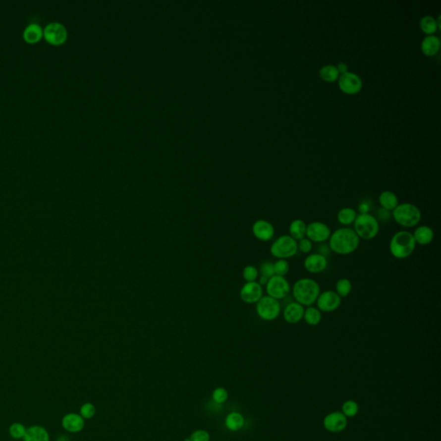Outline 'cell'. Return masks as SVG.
<instances>
[{"instance_id": "1", "label": "cell", "mask_w": 441, "mask_h": 441, "mask_svg": "<svg viewBox=\"0 0 441 441\" xmlns=\"http://www.w3.org/2000/svg\"><path fill=\"white\" fill-rule=\"evenodd\" d=\"M331 252L339 255H349L359 248L360 239L351 227H340L333 231L330 238Z\"/></svg>"}, {"instance_id": "2", "label": "cell", "mask_w": 441, "mask_h": 441, "mask_svg": "<svg viewBox=\"0 0 441 441\" xmlns=\"http://www.w3.org/2000/svg\"><path fill=\"white\" fill-rule=\"evenodd\" d=\"M291 291L294 301L303 307H310L316 303L321 293V288L316 280L303 277L295 282Z\"/></svg>"}, {"instance_id": "3", "label": "cell", "mask_w": 441, "mask_h": 441, "mask_svg": "<svg viewBox=\"0 0 441 441\" xmlns=\"http://www.w3.org/2000/svg\"><path fill=\"white\" fill-rule=\"evenodd\" d=\"M388 247L393 257L404 260L415 252L416 243L411 232L401 230L392 236Z\"/></svg>"}, {"instance_id": "4", "label": "cell", "mask_w": 441, "mask_h": 441, "mask_svg": "<svg viewBox=\"0 0 441 441\" xmlns=\"http://www.w3.org/2000/svg\"><path fill=\"white\" fill-rule=\"evenodd\" d=\"M392 217L395 222L407 228L418 226L422 220V211L415 204L410 203L399 204L392 211Z\"/></svg>"}, {"instance_id": "5", "label": "cell", "mask_w": 441, "mask_h": 441, "mask_svg": "<svg viewBox=\"0 0 441 441\" xmlns=\"http://www.w3.org/2000/svg\"><path fill=\"white\" fill-rule=\"evenodd\" d=\"M360 240H371L379 234L380 225L378 218L369 213L359 214L352 228Z\"/></svg>"}, {"instance_id": "6", "label": "cell", "mask_w": 441, "mask_h": 441, "mask_svg": "<svg viewBox=\"0 0 441 441\" xmlns=\"http://www.w3.org/2000/svg\"><path fill=\"white\" fill-rule=\"evenodd\" d=\"M271 254L277 260H288L296 255L297 241L289 234H283L274 240L270 247Z\"/></svg>"}, {"instance_id": "7", "label": "cell", "mask_w": 441, "mask_h": 441, "mask_svg": "<svg viewBox=\"0 0 441 441\" xmlns=\"http://www.w3.org/2000/svg\"><path fill=\"white\" fill-rule=\"evenodd\" d=\"M256 312L260 319L271 322L276 320L281 313V303L269 296H263L256 303Z\"/></svg>"}, {"instance_id": "8", "label": "cell", "mask_w": 441, "mask_h": 441, "mask_svg": "<svg viewBox=\"0 0 441 441\" xmlns=\"http://www.w3.org/2000/svg\"><path fill=\"white\" fill-rule=\"evenodd\" d=\"M266 290L267 296L279 301L286 298L290 295L291 286L289 281L284 276L274 275L268 280V283L266 285Z\"/></svg>"}, {"instance_id": "9", "label": "cell", "mask_w": 441, "mask_h": 441, "mask_svg": "<svg viewBox=\"0 0 441 441\" xmlns=\"http://www.w3.org/2000/svg\"><path fill=\"white\" fill-rule=\"evenodd\" d=\"M316 303L321 312H333L341 305V297L333 290H325L320 293Z\"/></svg>"}, {"instance_id": "10", "label": "cell", "mask_w": 441, "mask_h": 441, "mask_svg": "<svg viewBox=\"0 0 441 441\" xmlns=\"http://www.w3.org/2000/svg\"><path fill=\"white\" fill-rule=\"evenodd\" d=\"M332 234L330 227L323 221H312L307 225L306 238L316 243H324Z\"/></svg>"}, {"instance_id": "11", "label": "cell", "mask_w": 441, "mask_h": 441, "mask_svg": "<svg viewBox=\"0 0 441 441\" xmlns=\"http://www.w3.org/2000/svg\"><path fill=\"white\" fill-rule=\"evenodd\" d=\"M43 36L47 42L53 45H60L67 38V31L62 23L52 22L49 23L43 30Z\"/></svg>"}, {"instance_id": "12", "label": "cell", "mask_w": 441, "mask_h": 441, "mask_svg": "<svg viewBox=\"0 0 441 441\" xmlns=\"http://www.w3.org/2000/svg\"><path fill=\"white\" fill-rule=\"evenodd\" d=\"M339 86L346 94H356L362 89V80L355 73H343L339 77Z\"/></svg>"}, {"instance_id": "13", "label": "cell", "mask_w": 441, "mask_h": 441, "mask_svg": "<svg viewBox=\"0 0 441 441\" xmlns=\"http://www.w3.org/2000/svg\"><path fill=\"white\" fill-rule=\"evenodd\" d=\"M240 296L245 303H257L263 296V287L257 281L247 282L241 288Z\"/></svg>"}, {"instance_id": "14", "label": "cell", "mask_w": 441, "mask_h": 441, "mask_svg": "<svg viewBox=\"0 0 441 441\" xmlns=\"http://www.w3.org/2000/svg\"><path fill=\"white\" fill-rule=\"evenodd\" d=\"M329 262L325 256L318 253L310 254L303 261V267L310 274H318L326 270Z\"/></svg>"}, {"instance_id": "15", "label": "cell", "mask_w": 441, "mask_h": 441, "mask_svg": "<svg viewBox=\"0 0 441 441\" xmlns=\"http://www.w3.org/2000/svg\"><path fill=\"white\" fill-rule=\"evenodd\" d=\"M252 232L258 240L261 241H269L274 238L275 228L270 221L266 220H258L253 224Z\"/></svg>"}, {"instance_id": "16", "label": "cell", "mask_w": 441, "mask_h": 441, "mask_svg": "<svg viewBox=\"0 0 441 441\" xmlns=\"http://www.w3.org/2000/svg\"><path fill=\"white\" fill-rule=\"evenodd\" d=\"M305 308L296 301H291L283 309V319L289 324H296L303 319Z\"/></svg>"}, {"instance_id": "17", "label": "cell", "mask_w": 441, "mask_h": 441, "mask_svg": "<svg viewBox=\"0 0 441 441\" xmlns=\"http://www.w3.org/2000/svg\"><path fill=\"white\" fill-rule=\"evenodd\" d=\"M347 420L346 415L341 412H333L327 415L324 419V427L332 433L341 432L346 428Z\"/></svg>"}, {"instance_id": "18", "label": "cell", "mask_w": 441, "mask_h": 441, "mask_svg": "<svg viewBox=\"0 0 441 441\" xmlns=\"http://www.w3.org/2000/svg\"><path fill=\"white\" fill-rule=\"evenodd\" d=\"M412 234L416 245L418 244L421 246H428L435 239V232L432 227H428L427 225L418 226Z\"/></svg>"}, {"instance_id": "19", "label": "cell", "mask_w": 441, "mask_h": 441, "mask_svg": "<svg viewBox=\"0 0 441 441\" xmlns=\"http://www.w3.org/2000/svg\"><path fill=\"white\" fill-rule=\"evenodd\" d=\"M85 426V422L81 415L77 414H68L62 419V427L69 433H78L81 431Z\"/></svg>"}, {"instance_id": "20", "label": "cell", "mask_w": 441, "mask_h": 441, "mask_svg": "<svg viewBox=\"0 0 441 441\" xmlns=\"http://www.w3.org/2000/svg\"><path fill=\"white\" fill-rule=\"evenodd\" d=\"M422 51L425 55L434 56L438 53L441 48V40L438 37L431 35L424 38L422 43Z\"/></svg>"}, {"instance_id": "21", "label": "cell", "mask_w": 441, "mask_h": 441, "mask_svg": "<svg viewBox=\"0 0 441 441\" xmlns=\"http://www.w3.org/2000/svg\"><path fill=\"white\" fill-rule=\"evenodd\" d=\"M50 435L45 428L41 426H32L28 428L24 441H50Z\"/></svg>"}, {"instance_id": "22", "label": "cell", "mask_w": 441, "mask_h": 441, "mask_svg": "<svg viewBox=\"0 0 441 441\" xmlns=\"http://www.w3.org/2000/svg\"><path fill=\"white\" fill-rule=\"evenodd\" d=\"M379 201L383 210L387 211H394L399 204L396 195L390 191H383L379 196Z\"/></svg>"}, {"instance_id": "23", "label": "cell", "mask_w": 441, "mask_h": 441, "mask_svg": "<svg viewBox=\"0 0 441 441\" xmlns=\"http://www.w3.org/2000/svg\"><path fill=\"white\" fill-rule=\"evenodd\" d=\"M307 224L302 219L292 220L289 227V235L296 241L306 237Z\"/></svg>"}, {"instance_id": "24", "label": "cell", "mask_w": 441, "mask_h": 441, "mask_svg": "<svg viewBox=\"0 0 441 441\" xmlns=\"http://www.w3.org/2000/svg\"><path fill=\"white\" fill-rule=\"evenodd\" d=\"M23 36L27 43H36L42 39L43 30L38 23H30L25 28Z\"/></svg>"}, {"instance_id": "25", "label": "cell", "mask_w": 441, "mask_h": 441, "mask_svg": "<svg viewBox=\"0 0 441 441\" xmlns=\"http://www.w3.org/2000/svg\"><path fill=\"white\" fill-rule=\"evenodd\" d=\"M358 215L357 211L352 208H343L337 214V220L344 227H348L354 223Z\"/></svg>"}, {"instance_id": "26", "label": "cell", "mask_w": 441, "mask_h": 441, "mask_svg": "<svg viewBox=\"0 0 441 441\" xmlns=\"http://www.w3.org/2000/svg\"><path fill=\"white\" fill-rule=\"evenodd\" d=\"M323 319V315L316 307H307L304 310L303 320L304 322L310 326H317L319 325Z\"/></svg>"}, {"instance_id": "27", "label": "cell", "mask_w": 441, "mask_h": 441, "mask_svg": "<svg viewBox=\"0 0 441 441\" xmlns=\"http://www.w3.org/2000/svg\"><path fill=\"white\" fill-rule=\"evenodd\" d=\"M339 71L337 69V67L334 66H325L322 67V69L320 70V76L322 79L326 82H334L338 78H339Z\"/></svg>"}, {"instance_id": "28", "label": "cell", "mask_w": 441, "mask_h": 441, "mask_svg": "<svg viewBox=\"0 0 441 441\" xmlns=\"http://www.w3.org/2000/svg\"><path fill=\"white\" fill-rule=\"evenodd\" d=\"M352 283L348 278H340L337 281L335 285V292L338 294L341 298L346 297L352 292Z\"/></svg>"}, {"instance_id": "29", "label": "cell", "mask_w": 441, "mask_h": 441, "mask_svg": "<svg viewBox=\"0 0 441 441\" xmlns=\"http://www.w3.org/2000/svg\"><path fill=\"white\" fill-rule=\"evenodd\" d=\"M420 26H421L422 31L424 33L428 34L429 36L435 34L438 29L436 20L431 16H426L423 17L420 22Z\"/></svg>"}, {"instance_id": "30", "label": "cell", "mask_w": 441, "mask_h": 441, "mask_svg": "<svg viewBox=\"0 0 441 441\" xmlns=\"http://www.w3.org/2000/svg\"><path fill=\"white\" fill-rule=\"evenodd\" d=\"M244 419L238 413H232L226 419V426L230 430L236 431L243 427Z\"/></svg>"}, {"instance_id": "31", "label": "cell", "mask_w": 441, "mask_h": 441, "mask_svg": "<svg viewBox=\"0 0 441 441\" xmlns=\"http://www.w3.org/2000/svg\"><path fill=\"white\" fill-rule=\"evenodd\" d=\"M274 269L276 276H285L290 271V264L287 260H277L274 263Z\"/></svg>"}, {"instance_id": "32", "label": "cell", "mask_w": 441, "mask_h": 441, "mask_svg": "<svg viewBox=\"0 0 441 441\" xmlns=\"http://www.w3.org/2000/svg\"><path fill=\"white\" fill-rule=\"evenodd\" d=\"M26 428L23 424L18 423V422L13 423L10 426V429H9L10 436L16 440L24 438V436L26 435Z\"/></svg>"}, {"instance_id": "33", "label": "cell", "mask_w": 441, "mask_h": 441, "mask_svg": "<svg viewBox=\"0 0 441 441\" xmlns=\"http://www.w3.org/2000/svg\"><path fill=\"white\" fill-rule=\"evenodd\" d=\"M242 276L247 282H254L259 277V270L254 266H247L243 269Z\"/></svg>"}, {"instance_id": "34", "label": "cell", "mask_w": 441, "mask_h": 441, "mask_svg": "<svg viewBox=\"0 0 441 441\" xmlns=\"http://www.w3.org/2000/svg\"><path fill=\"white\" fill-rule=\"evenodd\" d=\"M359 412V406L353 401H347L342 406V413L346 416L353 417Z\"/></svg>"}, {"instance_id": "35", "label": "cell", "mask_w": 441, "mask_h": 441, "mask_svg": "<svg viewBox=\"0 0 441 441\" xmlns=\"http://www.w3.org/2000/svg\"><path fill=\"white\" fill-rule=\"evenodd\" d=\"M259 274H260V276H266L267 278H271L272 276H274L275 275L274 274V263L270 262V261L264 262L260 266Z\"/></svg>"}, {"instance_id": "36", "label": "cell", "mask_w": 441, "mask_h": 441, "mask_svg": "<svg viewBox=\"0 0 441 441\" xmlns=\"http://www.w3.org/2000/svg\"><path fill=\"white\" fill-rule=\"evenodd\" d=\"M313 249V242L308 238H303L297 241V250L303 254H310Z\"/></svg>"}, {"instance_id": "37", "label": "cell", "mask_w": 441, "mask_h": 441, "mask_svg": "<svg viewBox=\"0 0 441 441\" xmlns=\"http://www.w3.org/2000/svg\"><path fill=\"white\" fill-rule=\"evenodd\" d=\"M95 407L92 403H86L80 408V415L83 418L91 419L95 415Z\"/></svg>"}, {"instance_id": "38", "label": "cell", "mask_w": 441, "mask_h": 441, "mask_svg": "<svg viewBox=\"0 0 441 441\" xmlns=\"http://www.w3.org/2000/svg\"><path fill=\"white\" fill-rule=\"evenodd\" d=\"M227 398V392L226 389L222 388H217L213 393V399L216 402L221 403L224 402Z\"/></svg>"}, {"instance_id": "39", "label": "cell", "mask_w": 441, "mask_h": 441, "mask_svg": "<svg viewBox=\"0 0 441 441\" xmlns=\"http://www.w3.org/2000/svg\"><path fill=\"white\" fill-rule=\"evenodd\" d=\"M191 440V441H210V435L207 432L199 430V431L195 432L194 434H192Z\"/></svg>"}, {"instance_id": "40", "label": "cell", "mask_w": 441, "mask_h": 441, "mask_svg": "<svg viewBox=\"0 0 441 441\" xmlns=\"http://www.w3.org/2000/svg\"><path fill=\"white\" fill-rule=\"evenodd\" d=\"M330 252H331V250H330V246L327 245V244L321 243L318 248H317V253L322 254L325 257H327L330 254Z\"/></svg>"}, {"instance_id": "41", "label": "cell", "mask_w": 441, "mask_h": 441, "mask_svg": "<svg viewBox=\"0 0 441 441\" xmlns=\"http://www.w3.org/2000/svg\"><path fill=\"white\" fill-rule=\"evenodd\" d=\"M336 67H337V69L339 71V73H341V74L347 73L348 67H347V65L345 64V63L339 62V64H338V66H336Z\"/></svg>"}, {"instance_id": "42", "label": "cell", "mask_w": 441, "mask_h": 441, "mask_svg": "<svg viewBox=\"0 0 441 441\" xmlns=\"http://www.w3.org/2000/svg\"><path fill=\"white\" fill-rule=\"evenodd\" d=\"M184 441H191V438L186 439Z\"/></svg>"}]
</instances>
